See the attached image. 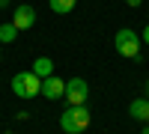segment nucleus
Masks as SVG:
<instances>
[{"mask_svg": "<svg viewBox=\"0 0 149 134\" xmlns=\"http://www.w3.org/2000/svg\"><path fill=\"white\" fill-rule=\"evenodd\" d=\"M48 3H51V12H57V15H69L78 0H48Z\"/></svg>", "mask_w": 149, "mask_h": 134, "instance_id": "obj_10", "label": "nucleus"}, {"mask_svg": "<svg viewBox=\"0 0 149 134\" xmlns=\"http://www.w3.org/2000/svg\"><path fill=\"white\" fill-rule=\"evenodd\" d=\"M9 6V0H0V9H6Z\"/></svg>", "mask_w": 149, "mask_h": 134, "instance_id": "obj_13", "label": "nucleus"}, {"mask_svg": "<svg viewBox=\"0 0 149 134\" xmlns=\"http://www.w3.org/2000/svg\"><path fill=\"white\" fill-rule=\"evenodd\" d=\"M128 113L137 119V122H149V99H134L128 104Z\"/></svg>", "mask_w": 149, "mask_h": 134, "instance_id": "obj_7", "label": "nucleus"}, {"mask_svg": "<svg viewBox=\"0 0 149 134\" xmlns=\"http://www.w3.org/2000/svg\"><path fill=\"white\" fill-rule=\"evenodd\" d=\"M30 72H36L42 81H45V78H51V75H54V60H51V57H39V60L33 63Z\"/></svg>", "mask_w": 149, "mask_h": 134, "instance_id": "obj_8", "label": "nucleus"}, {"mask_svg": "<svg viewBox=\"0 0 149 134\" xmlns=\"http://www.w3.org/2000/svg\"><path fill=\"white\" fill-rule=\"evenodd\" d=\"M86 95H90V87H86L84 78L66 81V101L69 104H86Z\"/></svg>", "mask_w": 149, "mask_h": 134, "instance_id": "obj_4", "label": "nucleus"}, {"mask_svg": "<svg viewBox=\"0 0 149 134\" xmlns=\"http://www.w3.org/2000/svg\"><path fill=\"white\" fill-rule=\"evenodd\" d=\"M146 90H149V81H146Z\"/></svg>", "mask_w": 149, "mask_h": 134, "instance_id": "obj_15", "label": "nucleus"}, {"mask_svg": "<svg viewBox=\"0 0 149 134\" xmlns=\"http://www.w3.org/2000/svg\"><path fill=\"white\" fill-rule=\"evenodd\" d=\"M143 134H149V125H146V128H143Z\"/></svg>", "mask_w": 149, "mask_h": 134, "instance_id": "obj_14", "label": "nucleus"}, {"mask_svg": "<svg viewBox=\"0 0 149 134\" xmlns=\"http://www.w3.org/2000/svg\"><path fill=\"white\" fill-rule=\"evenodd\" d=\"M140 39H143V42L149 45V24H146V30H143V36H140Z\"/></svg>", "mask_w": 149, "mask_h": 134, "instance_id": "obj_12", "label": "nucleus"}, {"mask_svg": "<svg viewBox=\"0 0 149 134\" xmlns=\"http://www.w3.org/2000/svg\"><path fill=\"white\" fill-rule=\"evenodd\" d=\"M125 3H128V6H131V9H137V6H140V3H143V0H125Z\"/></svg>", "mask_w": 149, "mask_h": 134, "instance_id": "obj_11", "label": "nucleus"}, {"mask_svg": "<svg viewBox=\"0 0 149 134\" xmlns=\"http://www.w3.org/2000/svg\"><path fill=\"white\" fill-rule=\"evenodd\" d=\"M42 95H45V99H51V101L66 99V81H60L57 75L45 78V81H42Z\"/></svg>", "mask_w": 149, "mask_h": 134, "instance_id": "obj_6", "label": "nucleus"}, {"mask_svg": "<svg viewBox=\"0 0 149 134\" xmlns=\"http://www.w3.org/2000/svg\"><path fill=\"white\" fill-rule=\"evenodd\" d=\"M90 119H93V113L86 110V104H69L60 116V128L66 134H81V131H86Z\"/></svg>", "mask_w": 149, "mask_h": 134, "instance_id": "obj_1", "label": "nucleus"}, {"mask_svg": "<svg viewBox=\"0 0 149 134\" xmlns=\"http://www.w3.org/2000/svg\"><path fill=\"white\" fill-rule=\"evenodd\" d=\"M12 92L18 95V99H36V95H42V78L36 75V72H18L15 78H12Z\"/></svg>", "mask_w": 149, "mask_h": 134, "instance_id": "obj_2", "label": "nucleus"}, {"mask_svg": "<svg viewBox=\"0 0 149 134\" xmlns=\"http://www.w3.org/2000/svg\"><path fill=\"white\" fill-rule=\"evenodd\" d=\"M12 24H15L18 30H30L33 24H36V9L30 3H21L15 6V15H12Z\"/></svg>", "mask_w": 149, "mask_h": 134, "instance_id": "obj_5", "label": "nucleus"}, {"mask_svg": "<svg viewBox=\"0 0 149 134\" xmlns=\"http://www.w3.org/2000/svg\"><path fill=\"white\" fill-rule=\"evenodd\" d=\"M140 36L134 33L131 27H122L116 36H113V48H116V54L119 57H125V60H137L140 57Z\"/></svg>", "mask_w": 149, "mask_h": 134, "instance_id": "obj_3", "label": "nucleus"}, {"mask_svg": "<svg viewBox=\"0 0 149 134\" xmlns=\"http://www.w3.org/2000/svg\"><path fill=\"white\" fill-rule=\"evenodd\" d=\"M18 33H21V30H18L12 21H9V24H0V45H12Z\"/></svg>", "mask_w": 149, "mask_h": 134, "instance_id": "obj_9", "label": "nucleus"}]
</instances>
